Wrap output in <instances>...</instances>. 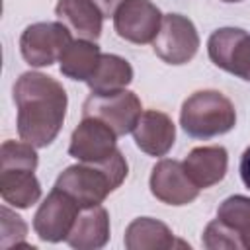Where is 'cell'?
Masks as SVG:
<instances>
[{
	"label": "cell",
	"mask_w": 250,
	"mask_h": 250,
	"mask_svg": "<svg viewBox=\"0 0 250 250\" xmlns=\"http://www.w3.org/2000/svg\"><path fill=\"white\" fill-rule=\"evenodd\" d=\"M18 135L35 148L49 146L66 115L68 98L61 82L43 72H23L14 84Z\"/></svg>",
	"instance_id": "obj_1"
},
{
	"label": "cell",
	"mask_w": 250,
	"mask_h": 250,
	"mask_svg": "<svg viewBox=\"0 0 250 250\" xmlns=\"http://www.w3.org/2000/svg\"><path fill=\"white\" fill-rule=\"evenodd\" d=\"M127 172V160L121 150H117L105 162H78L64 168L59 174L55 188L70 195L80 205V209H88L102 205L104 199L125 182Z\"/></svg>",
	"instance_id": "obj_2"
},
{
	"label": "cell",
	"mask_w": 250,
	"mask_h": 250,
	"mask_svg": "<svg viewBox=\"0 0 250 250\" xmlns=\"http://www.w3.org/2000/svg\"><path fill=\"white\" fill-rule=\"evenodd\" d=\"M180 125L193 139H213L236 125V109L225 94L199 90L182 104Z\"/></svg>",
	"instance_id": "obj_3"
},
{
	"label": "cell",
	"mask_w": 250,
	"mask_h": 250,
	"mask_svg": "<svg viewBox=\"0 0 250 250\" xmlns=\"http://www.w3.org/2000/svg\"><path fill=\"white\" fill-rule=\"evenodd\" d=\"M143 113L141 100L131 90H117L109 94H90L82 105V117H96L109 125L117 137L133 133Z\"/></svg>",
	"instance_id": "obj_4"
},
{
	"label": "cell",
	"mask_w": 250,
	"mask_h": 250,
	"mask_svg": "<svg viewBox=\"0 0 250 250\" xmlns=\"http://www.w3.org/2000/svg\"><path fill=\"white\" fill-rule=\"evenodd\" d=\"M70 29L62 21H37L23 29L20 37V51L31 66H51L70 45Z\"/></svg>",
	"instance_id": "obj_5"
},
{
	"label": "cell",
	"mask_w": 250,
	"mask_h": 250,
	"mask_svg": "<svg viewBox=\"0 0 250 250\" xmlns=\"http://www.w3.org/2000/svg\"><path fill=\"white\" fill-rule=\"evenodd\" d=\"M152 49L156 57L168 64L189 62L199 49V35L193 21L182 14L162 16V23L152 41Z\"/></svg>",
	"instance_id": "obj_6"
},
{
	"label": "cell",
	"mask_w": 250,
	"mask_h": 250,
	"mask_svg": "<svg viewBox=\"0 0 250 250\" xmlns=\"http://www.w3.org/2000/svg\"><path fill=\"white\" fill-rule=\"evenodd\" d=\"M207 53L215 66L250 82V33L240 27H221L211 33Z\"/></svg>",
	"instance_id": "obj_7"
},
{
	"label": "cell",
	"mask_w": 250,
	"mask_h": 250,
	"mask_svg": "<svg viewBox=\"0 0 250 250\" xmlns=\"http://www.w3.org/2000/svg\"><path fill=\"white\" fill-rule=\"evenodd\" d=\"M80 205L61 191L59 188H53L51 193L43 199L39 209L33 217V230L43 242H61L66 240L78 213Z\"/></svg>",
	"instance_id": "obj_8"
},
{
	"label": "cell",
	"mask_w": 250,
	"mask_h": 250,
	"mask_svg": "<svg viewBox=\"0 0 250 250\" xmlns=\"http://www.w3.org/2000/svg\"><path fill=\"white\" fill-rule=\"evenodd\" d=\"M160 23L162 14L150 0H123L113 14L115 33L135 45L152 43Z\"/></svg>",
	"instance_id": "obj_9"
},
{
	"label": "cell",
	"mask_w": 250,
	"mask_h": 250,
	"mask_svg": "<svg viewBox=\"0 0 250 250\" xmlns=\"http://www.w3.org/2000/svg\"><path fill=\"white\" fill-rule=\"evenodd\" d=\"M117 150V133L96 117H82L70 135L68 154L78 162H105Z\"/></svg>",
	"instance_id": "obj_10"
},
{
	"label": "cell",
	"mask_w": 250,
	"mask_h": 250,
	"mask_svg": "<svg viewBox=\"0 0 250 250\" xmlns=\"http://www.w3.org/2000/svg\"><path fill=\"white\" fill-rule=\"evenodd\" d=\"M148 186L158 201L174 207L188 205L199 195V188L188 176L184 162L170 158H162L152 166Z\"/></svg>",
	"instance_id": "obj_11"
},
{
	"label": "cell",
	"mask_w": 250,
	"mask_h": 250,
	"mask_svg": "<svg viewBox=\"0 0 250 250\" xmlns=\"http://www.w3.org/2000/svg\"><path fill=\"white\" fill-rule=\"evenodd\" d=\"M135 145L148 156H166L176 141V125L170 115L156 109L141 113L133 129Z\"/></svg>",
	"instance_id": "obj_12"
},
{
	"label": "cell",
	"mask_w": 250,
	"mask_h": 250,
	"mask_svg": "<svg viewBox=\"0 0 250 250\" xmlns=\"http://www.w3.org/2000/svg\"><path fill=\"white\" fill-rule=\"evenodd\" d=\"M229 166V154L227 148L221 145H211V146H195L189 150V154L184 160V168L191 182L199 188H211L219 184Z\"/></svg>",
	"instance_id": "obj_13"
},
{
	"label": "cell",
	"mask_w": 250,
	"mask_h": 250,
	"mask_svg": "<svg viewBox=\"0 0 250 250\" xmlns=\"http://www.w3.org/2000/svg\"><path fill=\"white\" fill-rule=\"evenodd\" d=\"M55 14L59 21H62L76 39L98 41L102 35L104 14L92 0H59Z\"/></svg>",
	"instance_id": "obj_14"
},
{
	"label": "cell",
	"mask_w": 250,
	"mask_h": 250,
	"mask_svg": "<svg viewBox=\"0 0 250 250\" xmlns=\"http://www.w3.org/2000/svg\"><path fill=\"white\" fill-rule=\"evenodd\" d=\"M109 240V213L96 205L82 209L66 236V242L78 250H98Z\"/></svg>",
	"instance_id": "obj_15"
},
{
	"label": "cell",
	"mask_w": 250,
	"mask_h": 250,
	"mask_svg": "<svg viewBox=\"0 0 250 250\" xmlns=\"http://www.w3.org/2000/svg\"><path fill=\"white\" fill-rule=\"evenodd\" d=\"M123 244L127 250H168L174 246H189L174 238V232L158 219L139 217L125 229Z\"/></svg>",
	"instance_id": "obj_16"
},
{
	"label": "cell",
	"mask_w": 250,
	"mask_h": 250,
	"mask_svg": "<svg viewBox=\"0 0 250 250\" xmlns=\"http://www.w3.org/2000/svg\"><path fill=\"white\" fill-rule=\"evenodd\" d=\"M0 195L4 203H10L18 209H27L35 205L41 197V184L35 178V170L21 166H2Z\"/></svg>",
	"instance_id": "obj_17"
},
{
	"label": "cell",
	"mask_w": 250,
	"mask_h": 250,
	"mask_svg": "<svg viewBox=\"0 0 250 250\" xmlns=\"http://www.w3.org/2000/svg\"><path fill=\"white\" fill-rule=\"evenodd\" d=\"M100 59H102V51L96 41L72 39L59 59L61 62L59 68H61V74H64L70 80L88 82L96 72Z\"/></svg>",
	"instance_id": "obj_18"
},
{
	"label": "cell",
	"mask_w": 250,
	"mask_h": 250,
	"mask_svg": "<svg viewBox=\"0 0 250 250\" xmlns=\"http://www.w3.org/2000/svg\"><path fill=\"white\" fill-rule=\"evenodd\" d=\"M131 80H133V66L129 64V61H125L119 55L102 53L96 72L86 84L94 94H109L127 88Z\"/></svg>",
	"instance_id": "obj_19"
},
{
	"label": "cell",
	"mask_w": 250,
	"mask_h": 250,
	"mask_svg": "<svg viewBox=\"0 0 250 250\" xmlns=\"http://www.w3.org/2000/svg\"><path fill=\"white\" fill-rule=\"evenodd\" d=\"M217 219L232 230L240 250H250V197H227L217 209Z\"/></svg>",
	"instance_id": "obj_20"
},
{
	"label": "cell",
	"mask_w": 250,
	"mask_h": 250,
	"mask_svg": "<svg viewBox=\"0 0 250 250\" xmlns=\"http://www.w3.org/2000/svg\"><path fill=\"white\" fill-rule=\"evenodd\" d=\"M0 217H2V248L25 244V234H27L25 221L6 205L0 209Z\"/></svg>",
	"instance_id": "obj_21"
},
{
	"label": "cell",
	"mask_w": 250,
	"mask_h": 250,
	"mask_svg": "<svg viewBox=\"0 0 250 250\" xmlns=\"http://www.w3.org/2000/svg\"><path fill=\"white\" fill-rule=\"evenodd\" d=\"M201 242L209 250H240L232 230L225 223H221L219 219H213L205 227Z\"/></svg>",
	"instance_id": "obj_22"
},
{
	"label": "cell",
	"mask_w": 250,
	"mask_h": 250,
	"mask_svg": "<svg viewBox=\"0 0 250 250\" xmlns=\"http://www.w3.org/2000/svg\"><path fill=\"white\" fill-rule=\"evenodd\" d=\"M238 172H240V180H242V184L250 189V146H248V148L242 152V156H240Z\"/></svg>",
	"instance_id": "obj_23"
},
{
	"label": "cell",
	"mask_w": 250,
	"mask_h": 250,
	"mask_svg": "<svg viewBox=\"0 0 250 250\" xmlns=\"http://www.w3.org/2000/svg\"><path fill=\"white\" fill-rule=\"evenodd\" d=\"M92 2L102 10L104 18H113L115 10L119 8V4H121L123 0H92Z\"/></svg>",
	"instance_id": "obj_24"
},
{
	"label": "cell",
	"mask_w": 250,
	"mask_h": 250,
	"mask_svg": "<svg viewBox=\"0 0 250 250\" xmlns=\"http://www.w3.org/2000/svg\"><path fill=\"white\" fill-rule=\"evenodd\" d=\"M223 2H242V0H223Z\"/></svg>",
	"instance_id": "obj_25"
}]
</instances>
